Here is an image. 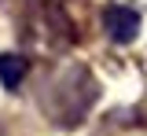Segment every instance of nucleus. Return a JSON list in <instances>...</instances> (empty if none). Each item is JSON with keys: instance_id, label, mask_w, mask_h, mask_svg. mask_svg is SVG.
Instances as JSON below:
<instances>
[{"instance_id": "f03ea898", "label": "nucleus", "mask_w": 147, "mask_h": 136, "mask_svg": "<svg viewBox=\"0 0 147 136\" xmlns=\"http://www.w3.org/2000/svg\"><path fill=\"white\" fill-rule=\"evenodd\" d=\"M26 59L15 55V52H0V81H4V88H18L22 77H26Z\"/></svg>"}, {"instance_id": "f257e3e1", "label": "nucleus", "mask_w": 147, "mask_h": 136, "mask_svg": "<svg viewBox=\"0 0 147 136\" xmlns=\"http://www.w3.org/2000/svg\"><path fill=\"white\" fill-rule=\"evenodd\" d=\"M103 33H107L114 44H132L140 37V11L136 7H121V4H103Z\"/></svg>"}, {"instance_id": "7ed1b4c3", "label": "nucleus", "mask_w": 147, "mask_h": 136, "mask_svg": "<svg viewBox=\"0 0 147 136\" xmlns=\"http://www.w3.org/2000/svg\"><path fill=\"white\" fill-rule=\"evenodd\" d=\"M107 4H121V7H136V11L147 7V0H107Z\"/></svg>"}]
</instances>
